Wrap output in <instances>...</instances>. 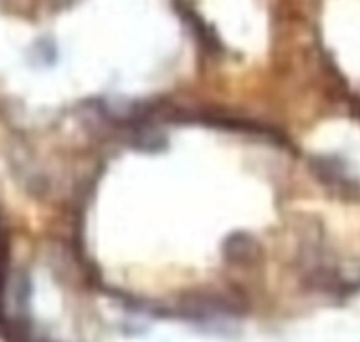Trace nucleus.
<instances>
[{
	"label": "nucleus",
	"instance_id": "nucleus-1",
	"mask_svg": "<svg viewBox=\"0 0 360 342\" xmlns=\"http://www.w3.org/2000/svg\"><path fill=\"white\" fill-rule=\"evenodd\" d=\"M176 7H178L179 16H181L183 20L188 23V27L192 28L193 34L197 35V39H199V41L206 46V48H210V49L220 48V41H218L217 35L210 30V27L206 25V21H204L202 18H200L199 14H197L195 11L188 6V4H185L183 0H179V2L176 4Z\"/></svg>",
	"mask_w": 360,
	"mask_h": 342
},
{
	"label": "nucleus",
	"instance_id": "nucleus-2",
	"mask_svg": "<svg viewBox=\"0 0 360 342\" xmlns=\"http://www.w3.org/2000/svg\"><path fill=\"white\" fill-rule=\"evenodd\" d=\"M225 253H227V258H250L253 256V253L259 251L255 241L252 237H248L246 234H234L225 241Z\"/></svg>",
	"mask_w": 360,
	"mask_h": 342
}]
</instances>
